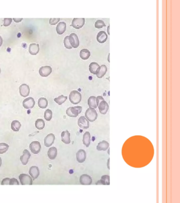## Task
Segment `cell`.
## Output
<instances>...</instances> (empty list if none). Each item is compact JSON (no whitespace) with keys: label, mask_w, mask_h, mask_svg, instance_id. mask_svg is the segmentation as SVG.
Segmentation results:
<instances>
[{"label":"cell","mask_w":180,"mask_h":203,"mask_svg":"<svg viewBox=\"0 0 180 203\" xmlns=\"http://www.w3.org/2000/svg\"><path fill=\"white\" fill-rule=\"evenodd\" d=\"M44 118L46 121H50L51 120L52 118V110H50V109H47L45 112Z\"/></svg>","instance_id":"cell-35"},{"label":"cell","mask_w":180,"mask_h":203,"mask_svg":"<svg viewBox=\"0 0 180 203\" xmlns=\"http://www.w3.org/2000/svg\"><path fill=\"white\" fill-rule=\"evenodd\" d=\"M9 146L5 143H0V154H3L7 151Z\"/></svg>","instance_id":"cell-34"},{"label":"cell","mask_w":180,"mask_h":203,"mask_svg":"<svg viewBox=\"0 0 180 203\" xmlns=\"http://www.w3.org/2000/svg\"><path fill=\"white\" fill-rule=\"evenodd\" d=\"M21 127V124L17 120H14L11 123V128L14 132H18Z\"/></svg>","instance_id":"cell-29"},{"label":"cell","mask_w":180,"mask_h":203,"mask_svg":"<svg viewBox=\"0 0 180 203\" xmlns=\"http://www.w3.org/2000/svg\"><path fill=\"white\" fill-rule=\"evenodd\" d=\"M2 43H3V39H2V38L0 36V47L2 46Z\"/></svg>","instance_id":"cell-43"},{"label":"cell","mask_w":180,"mask_h":203,"mask_svg":"<svg viewBox=\"0 0 180 203\" xmlns=\"http://www.w3.org/2000/svg\"><path fill=\"white\" fill-rule=\"evenodd\" d=\"M1 165H2V159H1V158L0 157V167H1Z\"/></svg>","instance_id":"cell-45"},{"label":"cell","mask_w":180,"mask_h":203,"mask_svg":"<svg viewBox=\"0 0 180 203\" xmlns=\"http://www.w3.org/2000/svg\"><path fill=\"white\" fill-rule=\"evenodd\" d=\"M55 140V136L52 134L50 133L47 136H46V138L44 140V143L46 147H50L53 144V143Z\"/></svg>","instance_id":"cell-15"},{"label":"cell","mask_w":180,"mask_h":203,"mask_svg":"<svg viewBox=\"0 0 180 203\" xmlns=\"http://www.w3.org/2000/svg\"><path fill=\"white\" fill-rule=\"evenodd\" d=\"M29 51L32 55H36L39 53V45L36 43H32L30 45Z\"/></svg>","instance_id":"cell-24"},{"label":"cell","mask_w":180,"mask_h":203,"mask_svg":"<svg viewBox=\"0 0 180 203\" xmlns=\"http://www.w3.org/2000/svg\"><path fill=\"white\" fill-rule=\"evenodd\" d=\"M69 40L72 48H77L79 46V40L76 33H72L70 34V35L69 36Z\"/></svg>","instance_id":"cell-7"},{"label":"cell","mask_w":180,"mask_h":203,"mask_svg":"<svg viewBox=\"0 0 180 203\" xmlns=\"http://www.w3.org/2000/svg\"><path fill=\"white\" fill-rule=\"evenodd\" d=\"M82 108L81 106H77L74 107H69L67 110L66 113L68 116L71 118H76L82 111Z\"/></svg>","instance_id":"cell-4"},{"label":"cell","mask_w":180,"mask_h":203,"mask_svg":"<svg viewBox=\"0 0 180 203\" xmlns=\"http://www.w3.org/2000/svg\"><path fill=\"white\" fill-rule=\"evenodd\" d=\"M19 178L22 185H32V179L30 176L22 174L19 175Z\"/></svg>","instance_id":"cell-5"},{"label":"cell","mask_w":180,"mask_h":203,"mask_svg":"<svg viewBox=\"0 0 180 203\" xmlns=\"http://www.w3.org/2000/svg\"><path fill=\"white\" fill-rule=\"evenodd\" d=\"M110 25H108V28H107V32H108V35H110Z\"/></svg>","instance_id":"cell-44"},{"label":"cell","mask_w":180,"mask_h":203,"mask_svg":"<svg viewBox=\"0 0 180 203\" xmlns=\"http://www.w3.org/2000/svg\"><path fill=\"white\" fill-rule=\"evenodd\" d=\"M107 71V68L106 67V65H102L101 66H100V68L96 75L98 78L102 79L104 76V75L106 74Z\"/></svg>","instance_id":"cell-22"},{"label":"cell","mask_w":180,"mask_h":203,"mask_svg":"<svg viewBox=\"0 0 180 203\" xmlns=\"http://www.w3.org/2000/svg\"><path fill=\"white\" fill-rule=\"evenodd\" d=\"M90 56V52L87 49H82L80 52V57L83 60H87Z\"/></svg>","instance_id":"cell-28"},{"label":"cell","mask_w":180,"mask_h":203,"mask_svg":"<svg viewBox=\"0 0 180 203\" xmlns=\"http://www.w3.org/2000/svg\"><path fill=\"white\" fill-rule=\"evenodd\" d=\"M12 19H11V18H10V19H8V18L4 19V26L7 27V26L10 25V24H11V22H12Z\"/></svg>","instance_id":"cell-38"},{"label":"cell","mask_w":180,"mask_h":203,"mask_svg":"<svg viewBox=\"0 0 180 203\" xmlns=\"http://www.w3.org/2000/svg\"><path fill=\"white\" fill-rule=\"evenodd\" d=\"M35 101L32 97H28L25 99L23 102V106L26 109H31L34 107Z\"/></svg>","instance_id":"cell-11"},{"label":"cell","mask_w":180,"mask_h":203,"mask_svg":"<svg viewBox=\"0 0 180 203\" xmlns=\"http://www.w3.org/2000/svg\"><path fill=\"white\" fill-rule=\"evenodd\" d=\"M67 25L64 22H60L56 26V31L58 34L62 35L66 31Z\"/></svg>","instance_id":"cell-20"},{"label":"cell","mask_w":180,"mask_h":203,"mask_svg":"<svg viewBox=\"0 0 180 203\" xmlns=\"http://www.w3.org/2000/svg\"><path fill=\"white\" fill-rule=\"evenodd\" d=\"M82 96L81 93L77 91H72L69 95V100L71 103L74 105L78 104L81 102Z\"/></svg>","instance_id":"cell-2"},{"label":"cell","mask_w":180,"mask_h":203,"mask_svg":"<svg viewBox=\"0 0 180 203\" xmlns=\"http://www.w3.org/2000/svg\"><path fill=\"white\" fill-rule=\"evenodd\" d=\"M13 20H14L15 22H20L22 20V19H13Z\"/></svg>","instance_id":"cell-42"},{"label":"cell","mask_w":180,"mask_h":203,"mask_svg":"<svg viewBox=\"0 0 180 203\" xmlns=\"http://www.w3.org/2000/svg\"><path fill=\"white\" fill-rule=\"evenodd\" d=\"M108 38V36L106 32L104 31H102L98 32L97 36V40L98 43H105Z\"/></svg>","instance_id":"cell-19"},{"label":"cell","mask_w":180,"mask_h":203,"mask_svg":"<svg viewBox=\"0 0 180 203\" xmlns=\"http://www.w3.org/2000/svg\"><path fill=\"white\" fill-rule=\"evenodd\" d=\"M78 125L80 128L87 129L89 127V122L86 117L82 116L78 119Z\"/></svg>","instance_id":"cell-10"},{"label":"cell","mask_w":180,"mask_h":203,"mask_svg":"<svg viewBox=\"0 0 180 203\" xmlns=\"http://www.w3.org/2000/svg\"><path fill=\"white\" fill-rule=\"evenodd\" d=\"M52 72V68L49 66H43L40 68L39 70V74L42 77H47Z\"/></svg>","instance_id":"cell-12"},{"label":"cell","mask_w":180,"mask_h":203,"mask_svg":"<svg viewBox=\"0 0 180 203\" xmlns=\"http://www.w3.org/2000/svg\"><path fill=\"white\" fill-rule=\"evenodd\" d=\"M10 179L9 178H6L2 180L1 185H9L10 184Z\"/></svg>","instance_id":"cell-41"},{"label":"cell","mask_w":180,"mask_h":203,"mask_svg":"<svg viewBox=\"0 0 180 203\" xmlns=\"http://www.w3.org/2000/svg\"><path fill=\"white\" fill-rule=\"evenodd\" d=\"M59 18L57 19H50L49 23L51 25H55L58 22L60 21Z\"/></svg>","instance_id":"cell-40"},{"label":"cell","mask_w":180,"mask_h":203,"mask_svg":"<svg viewBox=\"0 0 180 203\" xmlns=\"http://www.w3.org/2000/svg\"><path fill=\"white\" fill-rule=\"evenodd\" d=\"M85 117L89 121L94 122L98 117V114L95 108L89 107L85 112Z\"/></svg>","instance_id":"cell-3"},{"label":"cell","mask_w":180,"mask_h":203,"mask_svg":"<svg viewBox=\"0 0 180 203\" xmlns=\"http://www.w3.org/2000/svg\"><path fill=\"white\" fill-rule=\"evenodd\" d=\"M35 126L36 128L39 130H43L45 128V122L43 120V119H38L35 121Z\"/></svg>","instance_id":"cell-32"},{"label":"cell","mask_w":180,"mask_h":203,"mask_svg":"<svg viewBox=\"0 0 180 203\" xmlns=\"http://www.w3.org/2000/svg\"><path fill=\"white\" fill-rule=\"evenodd\" d=\"M67 100V96H64V95H60V96L56 97V99H54V101L56 102V103L58 104V105H61L62 104L64 103Z\"/></svg>","instance_id":"cell-33"},{"label":"cell","mask_w":180,"mask_h":203,"mask_svg":"<svg viewBox=\"0 0 180 203\" xmlns=\"http://www.w3.org/2000/svg\"><path fill=\"white\" fill-rule=\"evenodd\" d=\"M99 68L100 66L96 62H92L90 63V64L89 65V71L92 74L96 75Z\"/></svg>","instance_id":"cell-27"},{"label":"cell","mask_w":180,"mask_h":203,"mask_svg":"<svg viewBox=\"0 0 180 203\" xmlns=\"http://www.w3.org/2000/svg\"><path fill=\"white\" fill-rule=\"evenodd\" d=\"M105 26H106L105 23L102 20H98L97 21H96L95 23V27L97 29L102 28L103 27H105Z\"/></svg>","instance_id":"cell-36"},{"label":"cell","mask_w":180,"mask_h":203,"mask_svg":"<svg viewBox=\"0 0 180 203\" xmlns=\"http://www.w3.org/2000/svg\"><path fill=\"white\" fill-rule=\"evenodd\" d=\"M31 157L30 153L28 150L25 149L23 152V155L20 157V160L23 165H26L28 162L29 160Z\"/></svg>","instance_id":"cell-16"},{"label":"cell","mask_w":180,"mask_h":203,"mask_svg":"<svg viewBox=\"0 0 180 203\" xmlns=\"http://www.w3.org/2000/svg\"><path fill=\"white\" fill-rule=\"evenodd\" d=\"M10 185H19V183L18 182V180L15 178H12V179H10V184H9Z\"/></svg>","instance_id":"cell-39"},{"label":"cell","mask_w":180,"mask_h":203,"mask_svg":"<svg viewBox=\"0 0 180 203\" xmlns=\"http://www.w3.org/2000/svg\"><path fill=\"white\" fill-rule=\"evenodd\" d=\"M85 23V18H74L71 23V26L76 29H79L83 27Z\"/></svg>","instance_id":"cell-6"},{"label":"cell","mask_w":180,"mask_h":203,"mask_svg":"<svg viewBox=\"0 0 180 203\" xmlns=\"http://www.w3.org/2000/svg\"><path fill=\"white\" fill-rule=\"evenodd\" d=\"M57 149L56 147H51L49 148V149L48 151V156L49 157L50 159L51 160H54L56 159V156H57Z\"/></svg>","instance_id":"cell-25"},{"label":"cell","mask_w":180,"mask_h":203,"mask_svg":"<svg viewBox=\"0 0 180 203\" xmlns=\"http://www.w3.org/2000/svg\"><path fill=\"white\" fill-rule=\"evenodd\" d=\"M29 148L33 154H38L40 152L41 146L39 141H33L30 143Z\"/></svg>","instance_id":"cell-8"},{"label":"cell","mask_w":180,"mask_h":203,"mask_svg":"<svg viewBox=\"0 0 180 203\" xmlns=\"http://www.w3.org/2000/svg\"><path fill=\"white\" fill-rule=\"evenodd\" d=\"M86 157H87V154L84 150H79L76 153L77 160L79 163L84 162L86 159Z\"/></svg>","instance_id":"cell-13"},{"label":"cell","mask_w":180,"mask_h":203,"mask_svg":"<svg viewBox=\"0 0 180 203\" xmlns=\"http://www.w3.org/2000/svg\"><path fill=\"white\" fill-rule=\"evenodd\" d=\"M64 47L68 49H72V46H71L70 43L69 42V36H66L64 39Z\"/></svg>","instance_id":"cell-37"},{"label":"cell","mask_w":180,"mask_h":203,"mask_svg":"<svg viewBox=\"0 0 180 203\" xmlns=\"http://www.w3.org/2000/svg\"><path fill=\"white\" fill-rule=\"evenodd\" d=\"M110 53H109V54H108V62H109V63H110Z\"/></svg>","instance_id":"cell-46"},{"label":"cell","mask_w":180,"mask_h":203,"mask_svg":"<svg viewBox=\"0 0 180 203\" xmlns=\"http://www.w3.org/2000/svg\"><path fill=\"white\" fill-rule=\"evenodd\" d=\"M1 68H0V74H1Z\"/></svg>","instance_id":"cell-47"},{"label":"cell","mask_w":180,"mask_h":203,"mask_svg":"<svg viewBox=\"0 0 180 203\" xmlns=\"http://www.w3.org/2000/svg\"><path fill=\"white\" fill-rule=\"evenodd\" d=\"M88 104L89 107L96 108L97 107L96 103V97L95 96H90L88 100Z\"/></svg>","instance_id":"cell-30"},{"label":"cell","mask_w":180,"mask_h":203,"mask_svg":"<svg viewBox=\"0 0 180 203\" xmlns=\"http://www.w3.org/2000/svg\"><path fill=\"white\" fill-rule=\"evenodd\" d=\"M79 181L82 185H90L92 184V180L90 176L87 174H83L80 176Z\"/></svg>","instance_id":"cell-9"},{"label":"cell","mask_w":180,"mask_h":203,"mask_svg":"<svg viewBox=\"0 0 180 203\" xmlns=\"http://www.w3.org/2000/svg\"><path fill=\"white\" fill-rule=\"evenodd\" d=\"M61 136V140L64 143L68 144L70 143V133L68 130L62 132Z\"/></svg>","instance_id":"cell-18"},{"label":"cell","mask_w":180,"mask_h":203,"mask_svg":"<svg viewBox=\"0 0 180 203\" xmlns=\"http://www.w3.org/2000/svg\"><path fill=\"white\" fill-rule=\"evenodd\" d=\"M96 184V185H110V176H108V175L102 176L101 179L97 182Z\"/></svg>","instance_id":"cell-21"},{"label":"cell","mask_w":180,"mask_h":203,"mask_svg":"<svg viewBox=\"0 0 180 203\" xmlns=\"http://www.w3.org/2000/svg\"><path fill=\"white\" fill-rule=\"evenodd\" d=\"M48 105V101L46 98L41 97L38 100V106L41 108H45Z\"/></svg>","instance_id":"cell-31"},{"label":"cell","mask_w":180,"mask_h":203,"mask_svg":"<svg viewBox=\"0 0 180 203\" xmlns=\"http://www.w3.org/2000/svg\"><path fill=\"white\" fill-rule=\"evenodd\" d=\"M96 103L97 107L99 108V112L103 115L106 114L109 110V105L102 96H98L96 97Z\"/></svg>","instance_id":"cell-1"},{"label":"cell","mask_w":180,"mask_h":203,"mask_svg":"<svg viewBox=\"0 0 180 203\" xmlns=\"http://www.w3.org/2000/svg\"><path fill=\"white\" fill-rule=\"evenodd\" d=\"M110 144L107 141L103 140L100 142L97 146V149L98 151H106L108 149Z\"/></svg>","instance_id":"cell-23"},{"label":"cell","mask_w":180,"mask_h":203,"mask_svg":"<svg viewBox=\"0 0 180 203\" xmlns=\"http://www.w3.org/2000/svg\"><path fill=\"white\" fill-rule=\"evenodd\" d=\"M83 143L86 147H88L91 142V135L89 132H86L83 135Z\"/></svg>","instance_id":"cell-26"},{"label":"cell","mask_w":180,"mask_h":203,"mask_svg":"<svg viewBox=\"0 0 180 203\" xmlns=\"http://www.w3.org/2000/svg\"><path fill=\"white\" fill-rule=\"evenodd\" d=\"M29 172L33 180L36 179L40 175L39 168L37 166H32L30 168Z\"/></svg>","instance_id":"cell-17"},{"label":"cell","mask_w":180,"mask_h":203,"mask_svg":"<svg viewBox=\"0 0 180 203\" xmlns=\"http://www.w3.org/2000/svg\"><path fill=\"white\" fill-rule=\"evenodd\" d=\"M30 91L29 86L25 84H22L19 87L20 94L23 97H26L28 96L30 94Z\"/></svg>","instance_id":"cell-14"}]
</instances>
